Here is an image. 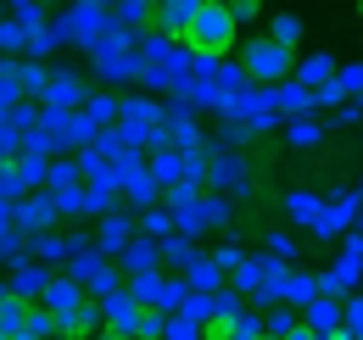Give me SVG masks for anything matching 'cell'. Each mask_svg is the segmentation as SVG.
I'll list each match as a JSON object with an SVG mask.
<instances>
[{
	"mask_svg": "<svg viewBox=\"0 0 363 340\" xmlns=\"http://www.w3.org/2000/svg\"><path fill=\"white\" fill-rule=\"evenodd\" d=\"M269 34H274L279 45H291V50H296V45H302V17H274Z\"/></svg>",
	"mask_w": 363,
	"mask_h": 340,
	"instance_id": "cell-29",
	"label": "cell"
},
{
	"mask_svg": "<svg viewBox=\"0 0 363 340\" xmlns=\"http://www.w3.org/2000/svg\"><path fill=\"white\" fill-rule=\"evenodd\" d=\"M335 79H341L347 95H358V89H363V67H335Z\"/></svg>",
	"mask_w": 363,
	"mask_h": 340,
	"instance_id": "cell-35",
	"label": "cell"
},
{
	"mask_svg": "<svg viewBox=\"0 0 363 340\" xmlns=\"http://www.w3.org/2000/svg\"><path fill=\"white\" fill-rule=\"evenodd\" d=\"M207 178H213L218 190H235L240 201L252 196V178H246V157H235V151H218V157H213V173H207Z\"/></svg>",
	"mask_w": 363,
	"mask_h": 340,
	"instance_id": "cell-9",
	"label": "cell"
},
{
	"mask_svg": "<svg viewBox=\"0 0 363 340\" xmlns=\"http://www.w3.org/2000/svg\"><path fill=\"white\" fill-rule=\"evenodd\" d=\"M358 207H363V196H358V190H347V196L324 201V207H318V217H313V234H318V240H341V234L352 229Z\"/></svg>",
	"mask_w": 363,
	"mask_h": 340,
	"instance_id": "cell-3",
	"label": "cell"
},
{
	"mask_svg": "<svg viewBox=\"0 0 363 340\" xmlns=\"http://www.w3.org/2000/svg\"><path fill=\"white\" fill-rule=\"evenodd\" d=\"M101 312H106V329H118V335H135V329H140V312H145V301H140L135 290L123 285L118 296L101 301Z\"/></svg>",
	"mask_w": 363,
	"mask_h": 340,
	"instance_id": "cell-7",
	"label": "cell"
},
{
	"mask_svg": "<svg viewBox=\"0 0 363 340\" xmlns=\"http://www.w3.org/2000/svg\"><path fill=\"white\" fill-rule=\"evenodd\" d=\"M235 34H240V17L229 11V0H201V11L190 17V28H184V45L196 50V56H229L235 50Z\"/></svg>",
	"mask_w": 363,
	"mask_h": 340,
	"instance_id": "cell-1",
	"label": "cell"
},
{
	"mask_svg": "<svg viewBox=\"0 0 363 340\" xmlns=\"http://www.w3.org/2000/svg\"><path fill=\"white\" fill-rule=\"evenodd\" d=\"M157 262H162V246H157V240H145V234L129 240V246L118 251V268H123L129 279H135V273H157Z\"/></svg>",
	"mask_w": 363,
	"mask_h": 340,
	"instance_id": "cell-11",
	"label": "cell"
},
{
	"mask_svg": "<svg viewBox=\"0 0 363 340\" xmlns=\"http://www.w3.org/2000/svg\"><path fill=\"white\" fill-rule=\"evenodd\" d=\"M79 112H84L95 128H118V118H123V101H118V95H90Z\"/></svg>",
	"mask_w": 363,
	"mask_h": 340,
	"instance_id": "cell-18",
	"label": "cell"
},
{
	"mask_svg": "<svg viewBox=\"0 0 363 340\" xmlns=\"http://www.w3.org/2000/svg\"><path fill=\"white\" fill-rule=\"evenodd\" d=\"M285 340H324V335H318L313 324H308V318H302V324H296V329H291V335H285Z\"/></svg>",
	"mask_w": 363,
	"mask_h": 340,
	"instance_id": "cell-38",
	"label": "cell"
},
{
	"mask_svg": "<svg viewBox=\"0 0 363 340\" xmlns=\"http://www.w3.org/2000/svg\"><path fill=\"white\" fill-rule=\"evenodd\" d=\"M291 79H296V84H308V89L330 84V79H335V56H324V50H318V56H302Z\"/></svg>",
	"mask_w": 363,
	"mask_h": 340,
	"instance_id": "cell-17",
	"label": "cell"
},
{
	"mask_svg": "<svg viewBox=\"0 0 363 340\" xmlns=\"http://www.w3.org/2000/svg\"><path fill=\"white\" fill-rule=\"evenodd\" d=\"M45 112H79L90 95H84V79L79 73H50V84H45Z\"/></svg>",
	"mask_w": 363,
	"mask_h": 340,
	"instance_id": "cell-6",
	"label": "cell"
},
{
	"mask_svg": "<svg viewBox=\"0 0 363 340\" xmlns=\"http://www.w3.org/2000/svg\"><path fill=\"white\" fill-rule=\"evenodd\" d=\"M84 296H90V290H84L73 273H50V285H45V296H40V301H45L50 312H67V307H79Z\"/></svg>",
	"mask_w": 363,
	"mask_h": 340,
	"instance_id": "cell-14",
	"label": "cell"
},
{
	"mask_svg": "<svg viewBox=\"0 0 363 340\" xmlns=\"http://www.w3.org/2000/svg\"><path fill=\"white\" fill-rule=\"evenodd\" d=\"M196 11H201V0H157V11H151V28L184 45V28H190V17H196Z\"/></svg>",
	"mask_w": 363,
	"mask_h": 340,
	"instance_id": "cell-5",
	"label": "cell"
},
{
	"mask_svg": "<svg viewBox=\"0 0 363 340\" xmlns=\"http://www.w3.org/2000/svg\"><path fill=\"white\" fill-rule=\"evenodd\" d=\"M341 329L352 340H363V296H347L341 301Z\"/></svg>",
	"mask_w": 363,
	"mask_h": 340,
	"instance_id": "cell-28",
	"label": "cell"
},
{
	"mask_svg": "<svg viewBox=\"0 0 363 340\" xmlns=\"http://www.w3.org/2000/svg\"><path fill=\"white\" fill-rule=\"evenodd\" d=\"M296 324H302V318H296V307H291V301H279V307H269V318H263V329H269V335H291V329H296Z\"/></svg>",
	"mask_w": 363,
	"mask_h": 340,
	"instance_id": "cell-27",
	"label": "cell"
},
{
	"mask_svg": "<svg viewBox=\"0 0 363 340\" xmlns=\"http://www.w3.org/2000/svg\"><path fill=\"white\" fill-rule=\"evenodd\" d=\"M285 145H296V151H313V145H324V123H313V118H296V123L285 128Z\"/></svg>",
	"mask_w": 363,
	"mask_h": 340,
	"instance_id": "cell-22",
	"label": "cell"
},
{
	"mask_svg": "<svg viewBox=\"0 0 363 340\" xmlns=\"http://www.w3.org/2000/svg\"><path fill=\"white\" fill-rule=\"evenodd\" d=\"M17 84H23V95H45V84H50L45 62H40V56H23V62H17Z\"/></svg>",
	"mask_w": 363,
	"mask_h": 340,
	"instance_id": "cell-20",
	"label": "cell"
},
{
	"mask_svg": "<svg viewBox=\"0 0 363 340\" xmlns=\"http://www.w3.org/2000/svg\"><path fill=\"white\" fill-rule=\"evenodd\" d=\"M151 178H157L162 190H179V184H190V162H184L179 145H162V151L151 157Z\"/></svg>",
	"mask_w": 363,
	"mask_h": 340,
	"instance_id": "cell-10",
	"label": "cell"
},
{
	"mask_svg": "<svg viewBox=\"0 0 363 340\" xmlns=\"http://www.w3.org/2000/svg\"><path fill=\"white\" fill-rule=\"evenodd\" d=\"M157 246H162V262H168V268H190V256H196V240L179 234V229H174V234H162Z\"/></svg>",
	"mask_w": 363,
	"mask_h": 340,
	"instance_id": "cell-19",
	"label": "cell"
},
{
	"mask_svg": "<svg viewBox=\"0 0 363 340\" xmlns=\"http://www.w3.org/2000/svg\"><path fill=\"white\" fill-rule=\"evenodd\" d=\"M184 285L213 296V290H224V285H229V273L218 268V256H201V251H196V256H190V268H184Z\"/></svg>",
	"mask_w": 363,
	"mask_h": 340,
	"instance_id": "cell-13",
	"label": "cell"
},
{
	"mask_svg": "<svg viewBox=\"0 0 363 340\" xmlns=\"http://www.w3.org/2000/svg\"><path fill=\"white\" fill-rule=\"evenodd\" d=\"M229 11H235L240 23H252V17H257V0H229Z\"/></svg>",
	"mask_w": 363,
	"mask_h": 340,
	"instance_id": "cell-37",
	"label": "cell"
},
{
	"mask_svg": "<svg viewBox=\"0 0 363 340\" xmlns=\"http://www.w3.org/2000/svg\"><path fill=\"white\" fill-rule=\"evenodd\" d=\"M184 296H190V285H184V279H162V296H157V307H162V312H179Z\"/></svg>",
	"mask_w": 363,
	"mask_h": 340,
	"instance_id": "cell-30",
	"label": "cell"
},
{
	"mask_svg": "<svg viewBox=\"0 0 363 340\" xmlns=\"http://www.w3.org/2000/svg\"><path fill=\"white\" fill-rule=\"evenodd\" d=\"M358 17H363V0H358Z\"/></svg>",
	"mask_w": 363,
	"mask_h": 340,
	"instance_id": "cell-41",
	"label": "cell"
},
{
	"mask_svg": "<svg viewBox=\"0 0 363 340\" xmlns=\"http://www.w3.org/2000/svg\"><path fill=\"white\" fill-rule=\"evenodd\" d=\"M218 268H224V273H235V268H240V262H246V251H240V246H235V240H229V246H218Z\"/></svg>",
	"mask_w": 363,
	"mask_h": 340,
	"instance_id": "cell-33",
	"label": "cell"
},
{
	"mask_svg": "<svg viewBox=\"0 0 363 340\" xmlns=\"http://www.w3.org/2000/svg\"><path fill=\"white\" fill-rule=\"evenodd\" d=\"M79 184H84L79 162H50V173H45V190H50V196H62V190H79Z\"/></svg>",
	"mask_w": 363,
	"mask_h": 340,
	"instance_id": "cell-23",
	"label": "cell"
},
{
	"mask_svg": "<svg viewBox=\"0 0 363 340\" xmlns=\"http://www.w3.org/2000/svg\"><path fill=\"white\" fill-rule=\"evenodd\" d=\"M313 101H318V106H341V101H347V89H341V79H330V84H318V89H313Z\"/></svg>",
	"mask_w": 363,
	"mask_h": 340,
	"instance_id": "cell-32",
	"label": "cell"
},
{
	"mask_svg": "<svg viewBox=\"0 0 363 340\" xmlns=\"http://www.w3.org/2000/svg\"><path fill=\"white\" fill-rule=\"evenodd\" d=\"M50 223H56V196H50V190H28V196L17 201V229H23V234H45Z\"/></svg>",
	"mask_w": 363,
	"mask_h": 340,
	"instance_id": "cell-4",
	"label": "cell"
},
{
	"mask_svg": "<svg viewBox=\"0 0 363 340\" xmlns=\"http://www.w3.org/2000/svg\"><path fill=\"white\" fill-rule=\"evenodd\" d=\"M240 67H246L252 84H285V79L296 73V50L279 45L274 34H263V40H246V45H240Z\"/></svg>",
	"mask_w": 363,
	"mask_h": 340,
	"instance_id": "cell-2",
	"label": "cell"
},
{
	"mask_svg": "<svg viewBox=\"0 0 363 340\" xmlns=\"http://www.w3.org/2000/svg\"><path fill=\"white\" fill-rule=\"evenodd\" d=\"M313 296H318V273H291L285 279V301L291 307H308Z\"/></svg>",
	"mask_w": 363,
	"mask_h": 340,
	"instance_id": "cell-26",
	"label": "cell"
},
{
	"mask_svg": "<svg viewBox=\"0 0 363 340\" xmlns=\"http://www.w3.org/2000/svg\"><path fill=\"white\" fill-rule=\"evenodd\" d=\"M90 340H135V335H118V329H101V335H90Z\"/></svg>",
	"mask_w": 363,
	"mask_h": 340,
	"instance_id": "cell-39",
	"label": "cell"
},
{
	"mask_svg": "<svg viewBox=\"0 0 363 340\" xmlns=\"http://www.w3.org/2000/svg\"><path fill=\"white\" fill-rule=\"evenodd\" d=\"M318 207H324V201H318L313 190H291V196H285V212L296 217V223H313V217H318Z\"/></svg>",
	"mask_w": 363,
	"mask_h": 340,
	"instance_id": "cell-25",
	"label": "cell"
},
{
	"mask_svg": "<svg viewBox=\"0 0 363 340\" xmlns=\"http://www.w3.org/2000/svg\"><path fill=\"white\" fill-rule=\"evenodd\" d=\"M207 223H229V201L224 196H207Z\"/></svg>",
	"mask_w": 363,
	"mask_h": 340,
	"instance_id": "cell-36",
	"label": "cell"
},
{
	"mask_svg": "<svg viewBox=\"0 0 363 340\" xmlns=\"http://www.w3.org/2000/svg\"><path fill=\"white\" fill-rule=\"evenodd\" d=\"M45 285H50V268H40V262H17V273H11V290H17V296L40 301V296H45Z\"/></svg>",
	"mask_w": 363,
	"mask_h": 340,
	"instance_id": "cell-16",
	"label": "cell"
},
{
	"mask_svg": "<svg viewBox=\"0 0 363 340\" xmlns=\"http://www.w3.org/2000/svg\"><path fill=\"white\" fill-rule=\"evenodd\" d=\"M358 196H363V178H358Z\"/></svg>",
	"mask_w": 363,
	"mask_h": 340,
	"instance_id": "cell-40",
	"label": "cell"
},
{
	"mask_svg": "<svg viewBox=\"0 0 363 340\" xmlns=\"http://www.w3.org/2000/svg\"><path fill=\"white\" fill-rule=\"evenodd\" d=\"M162 340H207V324L190 318V312H168V335Z\"/></svg>",
	"mask_w": 363,
	"mask_h": 340,
	"instance_id": "cell-24",
	"label": "cell"
},
{
	"mask_svg": "<svg viewBox=\"0 0 363 340\" xmlns=\"http://www.w3.org/2000/svg\"><path fill=\"white\" fill-rule=\"evenodd\" d=\"M302 318L313 324L318 335H330V329H341V296H313L302 307Z\"/></svg>",
	"mask_w": 363,
	"mask_h": 340,
	"instance_id": "cell-15",
	"label": "cell"
},
{
	"mask_svg": "<svg viewBox=\"0 0 363 340\" xmlns=\"http://www.w3.org/2000/svg\"><path fill=\"white\" fill-rule=\"evenodd\" d=\"M40 6H50V0H40Z\"/></svg>",
	"mask_w": 363,
	"mask_h": 340,
	"instance_id": "cell-42",
	"label": "cell"
},
{
	"mask_svg": "<svg viewBox=\"0 0 363 340\" xmlns=\"http://www.w3.org/2000/svg\"><path fill=\"white\" fill-rule=\"evenodd\" d=\"M129 240H135V223H129V212H106V217H101V234H95V251H101V256H118Z\"/></svg>",
	"mask_w": 363,
	"mask_h": 340,
	"instance_id": "cell-12",
	"label": "cell"
},
{
	"mask_svg": "<svg viewBox=\"0 0 363 340\" xmlns=\"http://www.w3.org/2000/svg\"><path fill=\"white\" fill-rule=\"evenodd\" d=\"M269 251L279 256V262H291V256H296V240H291V234H279V229H274V234H269Z\"/></svg>",
	"mask_w": 363,
	"mask_h": 340,
	"instance_id": "cell-34",
	"label": "cell"
},
{
	"mask_svg": "<svg viewBox=\"0 0 363 340\" xmlns=\"http://www.w3.org/2000/svg\"><path fill=\"white\" fill-rule=\"evenodd\" d=\"M274 106H279V118L285 123H296V118H313L318 101L308 84H296V79H285V84H274Z\"/></svg>",
	"mask_w": 363,
	"mask_h": 340,
	"instance_id": "cell-8",
	"label": "cell"
},
{
	"mask_svg": "<svg viewBox=\"0 0 363 340\" xmlns=\"http://www.w3.org/2000/svg\"><path fill=\"white\" fill-rule=\"evenodd\" d=\"M140 229L162 240V234H174V212H157V207H145V217H140Z\"/></svg>",
	"mask_w": 363,
	"mask_h": 340,
	"instance_id": "cell-31",
	"label": "cell"
},
{
	"mask_svg": "<svg viewBox=\"0 0 363 340\" xmlns=\"http://www.w3.org/2000/svg\"><path fill=\"white\" fill-rule=\"evenodd\" d=\"M229 285H235L240 296H257V290H263V256H246V262L229 273Z\"/></svg>",
	"mask_w": 363,
	"mask_h": 340,
	"instance_id": "cell-21",
	"label": "cell"
}]
</instances>
